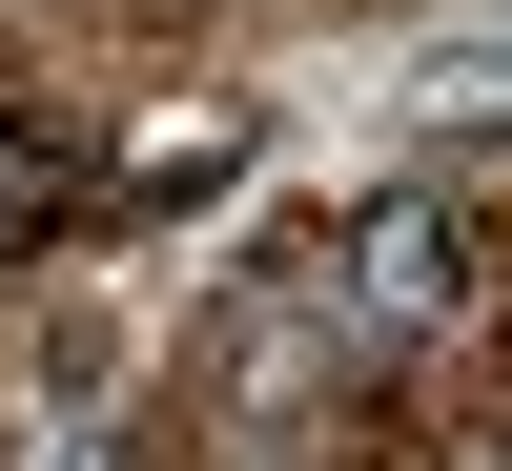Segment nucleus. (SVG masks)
I'll return each instance as SVG.
<instances>
[{"mask_svg":"<svg viewBox=\"0 0 512 471\" xmlns=\"http://www.w3.org/2000/svg\"><path fill=\"white\" fill-rule=\"evenodd\" d=\"M451 308H472V205H451V185H390L349 226V328L410 349V328H451Z\"/></svg>","mask_w":512,"mask_h":471,"instance_id":"nucleus-1","label":"nucleus"},{"mask_svg":"<svg viewBox=\"0 0 512 471\" xmlns=\"http://www.w3.org/2000/svg\"><path fill=\"white\" fill-rule=\"evenodd\" d=\"M82 471H123V451H82Z\"/></svg>","mask_w":512,"mask_h":471,"instance_id":"nucleus-2","label":"nucleus"}]
</instances>
